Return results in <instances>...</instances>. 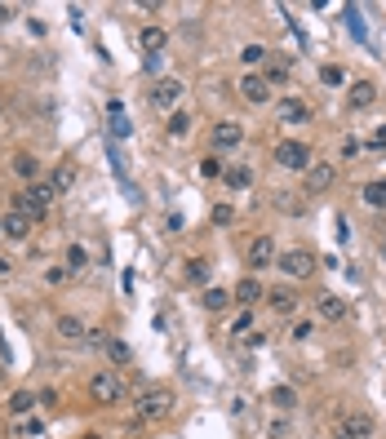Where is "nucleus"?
Here are the masks:
<instances>
[{"instance_id":"nucleus-1","label":"nucleus","mask_w":386,"mask_h":439,"mask_svg":"<svg viewBox=\"0 0 386 439\" xmlns=\"http://www.w3.org/2000/svg\"><path fill=\"white\" fill-rule=\"evenodd\" d=\"M134 413L142 422H160L173 413V390L169 386H142L138 395H134Z\"/></svg>"},{"instance_id":"nucleus-2","label":"nucleus","mask_w":386,"mask_h":439,"mask_svg":"<svg viewBox=\"0 0 386 439\" xmlns=\"http://www.w3.org/2000/svg\"><path fill=\"white\" fill-rule=\"evenodd\" d=\"M54 195H58L54 182H27V187L14 195V213H27L31 222H36V217H40V213L54 204Z\"/></svg>"},{"instance_id":"nucleus-3","label":"nucleus","mask_w":386,"mask_h":439,"mask_svg":"<svg viewBox=\"0 0 386 439\" xmlns=\"http://www.w3.org/2000/svg\"><path fill=\"white\" fill-rule=\"evenodd\" d=\"M275 164L280 169H311V146L307 142H298V138H284V142H275Z\"/></svg>"},{"instance_id":"nucleus-4","label":"nucleus","mask_w":386,"mask_h":439,"mask_svg":"<svg viewBox=\"0 0 386 439\" xmlns=\"http://www.w3.org/2000/svg\"><path fill=\"white\" fill-rule=\"evenodd\" d=\"M275 266L288 275V279H307L311 271H316V253H307V249H288L275 258Z\"/></svg>"},{"instance_id":"nucleus-5","label":"nucleus","mask_w":386,"mask_h":439,"mask_svg":"<svg viewBox=\"0 0 386 439\" xmlns=\"http://www.w3.org/2000/svg\"><path fill=\"white\" fill-rule=\"evenodd\" d=\"M89 395L98 399V404H120L125 386H120V377H116V373H93V377H89Z\"/></svg>"},{"instance_id":"nucleus-6","label":"nucleus","mask_w":386,"mask_h":439,"mask_svg":"<svg viewBox=\"0 0 386 439\" xmlns=\"http://www.w3.org/2000/svg\"><path fill=\"white\" fill-rule=\"evenodd\" d=\"M333 182H337V169H333L329 160H316V164H311L307 174H302V187H307V195H324V191L333 187Z\"/></svg>"},{"instance_id":"nucleus-7","label":"nucleus","mask_w":386,"mask_h":439,"mask_svg":"<svg viewBox=\"0 0 386 439\" xmlns=\"http://www.w3.org/2000/svg\"><path fill=\"white\" fill-rule=\"evenodd\" d=\"M369 435H373L369 413H346V417L337 422V431H333V439H369Z\"/></svg>"},{"instance_id":"nucleus-8","label":"nucleus","mask_w":386,"mask_h":439,"mask_svg":"<svg viewBox=\"0 0 386 439\" xmlns=\"http://www.w3.org/2000/svg\"><path fill=\"white\" fill-rule=\"evenodd\" d=\"M209 142H213V151H231V146L245 142V125H236V120H218L209 133Z\"/></svg>"},{"instance_id":"nucleus-9","label":"nucleus","mask_w":386,"mask_h":439,"mask_svg":"<svg viewBox=\"0 0 386 439\" xmlns=\"http://www.w3.org/2000/svg\"><path fill=\"white\" fill-rule=\"evenodd\" d=\"M275 258H280V253H275V240L271 236H258L249 244V266L253 271H267V266H275Z\"/></svg>"},{"instance_id":"nucleus-10","label":"nucleus","mask_w":386,"mask_h":439,"mask_svg":"<svg viewBox=\"0 0 386 439\" xmlns=\"http://www.w3.org/2000/svg\"><path fill=\"white\" fill-rule=\"evenodd\" d=\"M373 102H378V84L373 80H355L351 89H346V107H351V111H369Z\"/></svg>"},{"instance_id":"nucleus-11","label":"nucleus","mask_w":386,"mask_h":439,"mask_svg":"<svg viewBox=\"0 0 386 439\" xmlns=\"http://www.w3.org/2000/svg\"><path fill=\"white\" fill-rule=\"evenodd\" d=\"M275 116H280V125H307V102L302 98H280V102H275Z\"/></svg>"},{"instance_id":"nucleus-12","label":"nucleus","mask_w":386,"mask_h":439,"mask_svg":"<svg viewBox=\"0 0 386 439\" xmlns=\"http://www.w3.org/2000/svg\"><path fill=\"white\" fill-rule=\"evenodd\" d=\"M240 93H245V102H253V107L271 102V84L262 76H245V80H240Z\"/></svg>"},{"instance_id":"nucleus-13","label":"nucleus","mask_w":386,"mask_h":439,"mask_svg":"<svg viewBox=\"0 0 386 439\" xmlns=\"http://www.w3.org/2000/svg\"><path fill=\"white\" fill-rule=\"evenodd\" d=\"M178 98H183V80H173V76H169V80H160V84L151 89V102H155V107H164V111L178 102Z\"/></svg>"},{"instance_id":"nucleus-14","label":"nucleus","mask_w":386,"mask_h":439,"mask_svg":"<svg viewBox=\"0 0 386 439\" xmlns=\"http://www.w3.org/2000/svg\"><path fill=\"white\" fill-rule=\"evenodd\" d=\"M316 311H320L329 324H342V320H346V302H342V298H333V293H324V298L316 302Z\"/></svg>"},{"instance_id":"nucleus-15","label":"nucleus","mask_w":386,"mask_h":439,"mask_svg":"<svg viewBox=\"0 0 386 439\" xmlns=\"http://www.w3.org/2000/svg\"><path fill=\"white\" fill-rule=\"evenodd\" d=\"M262 298H267V288H262V284H258L253 275H249V279H240V284H236V302H245V311L253 307V302H262Z\"/></svg>"},{"instance_id":"nucleus-16","label":"nucleus","mask_w":386,"mask_h":439,"mask_svg":"<svg viewBox=\"0 0 386 439\" xmlns=\"http://www.w3.org/2000/svg\"><path fill=\"white\" fill-rule=\"evenodd\" d=\"M5 236L9 240H27L31 236V217L27 213H5Z\"/></svg>"},{"instance_id":"nucleus-17","label":"nucleus","mask_w":386,"mask_h":439,"mask_svg":"<svg viewBox=\"0 0 386 439\" xmlns=\"http://www.w3.org/2000/svg\"><path fill=\"white\" fill-rule=\"evenodd\" d=\"M267 302H271V311H275V315H293V311H298V298H293L288 288H271V293H267Z\"/></svg>"},{"instance_id":"nucleus-18","label":"nucleus","mask_w":386,"mask_h":439,"mask_svg":"<svg viewBox=\"0 0 386 439\" xmlns=\"http://www.w3.org/2000/svg\"><path fill=\"white\" fill-rule=\"evenodd\" d=\"M14 174L27 178V182H36V174H40V160H36L31 151H18V155H14Z\"/></svg>"},{"instance_id":"nucleus-19","label":"nucleus","mask_w":386,"mask_h":439,"mask_svg":"<svg viewBox=\"0 0 386 439\" xmlns=\"http://www.w3.org/2000/svg\"><path fill=\"white\" fill-rule=\"evenodd\" d=\"M40 431H45V426H40V417H18L14 426H9V435H14V439H36Z\"/></svg>"},{"instance_id":"nucleus-20","label":"nucleus","mask_w":386,"mask_h":439,"mask_svg":"<svg viewBox=\"0 0 386 439\" xmlns=\"http://www.w3.org/2000/svg\"><path fill=\"white\" fill-rule=\"evenodd\" d=\"M138 40H142V49H147V54H160V49L169 45V36H164L160 27H142V36H138Z\"/></svg>"},{"instance_id":"nucleus-21","label":"nucleus","mask_w":386,"mask_h":439,"mask_svg":"<svg viewBox=\"0 0 386 439\" xmlns=\"http://www.w3.org/2000/svg\"><path fill=\"white\" fill-rule=\"evenodd\" d=\"M364 204H373V209H386V178H373L364 187Z\"/></svg>"},{"instance_id":"nucleus-22","label":"nucleus","mask_w":386,"mask_h":439,"mask_svg":"<svg viewBox=\"0 0 386 439\" xmlns=\"http://www.w3.org/2000/svg\"><path fill=\"white\" fill-rule=\"evenodd\" d=\"M58 337H67V341H80V337H84V324L76 320V315H63V320H58Z\"/></svg>"},{"instance_id":"nucleus-23","label":"nucleus","mask_w":386,"mask_h":439,"mask_svg":"<svg viewBox=\"0 0 386 439\" xmlns=\"http://www.w3.org/2000/svg\"><path fill=\"white\" fill-rule=\"evenodd\" d=\"M226 307H231V293H226V288H209V293H204V311H226Z\"/></svg>"},{"instance_id":"nucleus-24","label":"nucleus","mask_w":386,"mask_h":439,"mask_svg":"<svg viewBox=\"0 0 386 439\" xmlns=\"http://www.w3.org/2000/svg\"><path fill=\"white\" fill-rule=\"evenodd\" d=\"M107 355H111V364H129V360H134V351H129V341L111 337V341H107Z\"/></svg>"},{"instance_id":"nucleus-25","label":"nucleus","mask_w":386,"mask_h":439,"mask_svg":"<svg viewBox=\"0 0 386 439\" xmlns=\"http://www.w3.org/2000/svg\"><path fill=\"white\" fill-rule=\"evenodd\" d=\"M271 404H275V408H284V413H288V408H298L293 386H275V390H271Z\"/></svg>"},{"instance_id":"nucleus-26","label":"nucleus","mask_w":386,"mask_h":439,"mask_svg":"<svg viewBox=\"0 0 386 439\" xmlns=\"http://www.w3.org/2000/svg\"><path fill=\"white\" fill-rule=\"evenodd\" d=\"M31 404H36V399H31V390H18V395L9 399V413H14V417H27Z\"/></svg>"},{"instance_id":"nucleus-27","label":"nucleus","mask_w":386,"mask_h":439,"mask_svg":"<svg viewBox=\"0 0 386 439\" xmlns=\"http://www.w3.org/2000/svg\"><path fill=\"white\" fill-rule=\"evenodd\" d=\"M262 80H267V84L288 80V63H284V58H271V63H267V76H262Z\"/></svg>"},{"instance_id":"nucleus-28","label":"nucleus","mask_w":386,"mask_h":439,"mask_svg":"<svg viewBox=\"0 0 386 439\" xmlns=\"http://www.w3.org/2000/svg\"><path fill=\"white\" fill-rule=\"evenodd\" d=\"M187 129H191V116H187V111H173V116H169V138H187Z\"/></svg>"},{"instance_id":"nucleus-29","label":"nucleus","mask_w":386,"mask_h":439,"mask_svg":"<svg viewBox=\"0 0 386 439\" xmlns=\"http://www.w3.org/2000/svg\"><path fill=\"white\" fill-rule=\"evenodd\" d=\"M240 63H267V49H262V45H245V49H240Z\"/></svg>"},{"instance_id":"nucleus-30","label":"nucleus","mask_w":386,"mask_h":439,"mask_svg":"<svg viewBox=\"0 0 386 439\" xmlns=\"http://www.w3.org/2000/svg\"><path fill=\"white\" fill-rule=\"evenodd\" d=\"M200 174H204V178H222V160H218V155H204V160H200Z\"/></svg>"},{"instance_id":"nucleus-31","label":"nucleus","mask_w":386,"mask_h":439,"mask_svg":"<svg viewBox=\"0 0 386 439\" xmlns=\"http://www.w3.org/2000/svg\"><path fill=\"white\" fill-rule=\"evenodd\" d=\"M226 182H231V187H249L253 174H249V169H226Z\"/></svg>"},{"instance_id":"nucleus-32","label":"nucleus","mask_w":386,"mask_h":439,"mask_svg":"<svg viewBox=\"0 0 386 439\" xmlns=\"http://www.w3.org/2000/svg\"><path fill=\"white\" fill-rule=\"evenodd\" d=\"M80 266H84V249H80V244H71V249H67V271H80Z\"/></svg>"},{"instance_id":"nucleus-33","label":"nucleus","mask_w":386,"mask_h":439,"mask_svg":"<svg viewBox=\"0 0 386 439\" xmlns=\"http://www.w3.org/2000/svg\"><path fill=\"white\" fill-rule=\"evenodd\" d=\"M71 178H76V174H71V169L63 164V169L54 174V191H67V187H71Z\"/></svg>"},{"instance_id":"nucleus-34","label":"nucleus","mask_w":386,"mask_h":439,"mask_svg":"<svg viewBox=\"0 0 386 439\" xmlns=\"http://www.w3.org/2000/svg\"><path fill=\"white\" fill-rule=\"evenodd\" d=\"M204 275H209V271H204V262H200V258H191V262H187V279H196V284H200Z\"/></svg>"},{"instance_id":"nucleus-35","label":"nucleus","mask_w":386,"mask_h":439,"mask_svg":"<svg viewBox=\"0 0 386 439\" xmlns=\"http://www.w3.org/2000/svg\"><path fill=\"white\" fill-rule=\"evenodd\" d=\"M231 217H236V209H231V204H218V209H213V222H218V226H226Z\"/></svg>"},{"instance_id":"nucleus-36","label":"nucleus","mask_w":386,"mask_h":439,"mask_svg":"<svg viewBox=\"0 0 386 439\" xmlns=\"http://www.w3.org/2000/svg\"><path fill=\"white\" fill-rule=\"evenodd\" d=\"M320 76H324V84H342V80H346V76H342V71H337V67H324Z\"/></svg>"},{"instance_id":"nucleus-37","label":"nucleus","mask_w":386,"mask_h":439,"mask_svg":"<svg viewBox=\"0 0 386 439\" xmlns=\"http://www.w3.org/2000/svg\"><path fill=\"white\" fill-rule=\"evenodd\" d=\"M355 155H360V142L346 138V142H342V160H355Z\"/></svg>"},{"instance_id":"nucleus-38","label":"nucleus","mask_w":386,"mask_h":439,"mask_svg":"<svg viewBox=\"0 0 386 439\" xmlns=\"http://www.w3.org/2000/svg\"><path fill=\"white\" fill-rule=\"evenodd\" d=\"M369 146H386V129H378V133H373V138H369Z\"/></svg>"},{"instance_id":"nucleus-39","label":"nucleus","mask_w":386,"mask_h":439,"mask_svg":"<svg viewBox=\"0 0 386 439\" xmlns=\"http://www.w3.org/2000/svg\"><path fill=\"white\" fill-rule=\"evenodd\" d=\"M9 18H14V9H9V5H0V27H5Z\"/></svg>"},{"instance_id":"nucleus-40","label":"nucleus","mask_w":386,"mask_h":439,"mask_svg":"<svg viewBox=\"0 0 386 439\" xmlns=\"http://www.w3.org/2000/svg\"><path fill=\"white\" fill-rule=\"evenodd\" d=\"M9 271H14V266H9V262H5V258H0V275H9Z\"/></svg>"},{"instance_id":"nucleus-41","label":"nucleus","mask_w":386,"mask_h":439,"mask_svg":"<svg viewBox=\"0 0 386 439\" xmlns=\"http://www.w3.org/2000/svg\"><path fill=\"white\" fill-rule=\"evenodd\" d=\"M0 236H5V217H0Z\"/></svg>"},{"instance_id":"nucleus-42","label":"nucleus","mask_w":386,"mask_h":439,"mask_svg":"<svg viewBox=\"0 0 386 439\" xmlns=\"http://www.w3.org/2000/svg\"><path fill=\"white\" fill-rule=\"evenodd\" d=\"M84 439H98V435H84Z\"/></svg>"}]
</instances>
